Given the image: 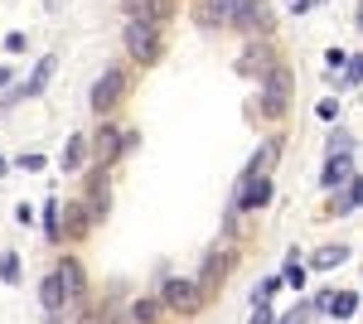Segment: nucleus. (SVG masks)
<instances>
[{
	"label": "nucleus",
	"mask_w": 363,
	"mask_h": 324,
	"mask_svg": "<svg viewBox=\"0 0 363 324\" xmlns=\"http://www.w3.org/2000/svg\"><path fill=\"white\" fill-rule=\"evenodd\" d=\"M87 296V271L78 257H63L44 281H39V305H44V315H63V310H73V305H83Z\"/></svg>",
	"instance_id": "f257e3e1"
},
{
	"label": "nucleus",
	"mask_w": 363,
	"mask_h": 324,
	"mask_svg": "<svg viewBox=\"0 0 363 324\" xmlns=\"http://www.w3.org/2000/svg\"><path fill=\"white\" fill-rule=\"evenodd\" d=\"M121 44H126V58L140 63V68H150V63L165 58V34H160L155 25H136V20H126V25H121Z\"/></svg>",
	"instance_id": "f03ea898"
},
{
	"label": "nucleus",
	"mask_w": 363,
	"mask_h": 324,
	"mask_svg": "<svg viewBox=\"0 0 363 324\" xmlns=\"http://www.w3.org/2000/svg\"><path fill=\"white\" fill-rule=\"evenodd\" d=\"M291 92H296V73L286 68V63H277L267 78H262V92H257V102H262V116L267 121H281L286 116V107H291Z\"/></svg>",
	"instance_id": "7ed1b4c3"
},
{
	"label": "nucleus",
	"mask_w": 363,
	"mask_h": 324,
	"mask_svg": "<svg viewBox=\"0 0 363 324\" xmlns=\"http://www.w3.org/2000/svg\"><path fill=\"white\" fill-rule=\"evenodd\" d=\"M126 87H131V78H126V68H121V63L102 68L97 82H92V92H87V107L97 111V116H107V111H116L121 102H126Z\"/></svg>",
	"instance_id": "20e7f679"
},
{
	"label": "nucleus",
	"mask_w": 363,
	"mask_h": 324,
	"mask_svg": "<svg viewBox=\"0 0 363 324\" xmlns=\"http://www.w3.org/2000/svg\"><path fill=\"white\" fill-rule=\"evenodd\" d=\"M155 300L165 305L169 315H199V310H203V291H199L194 276H165Z\"/></svg>",
	"instance_id": "39448f33"
},
{
	"label": "nucleus",
	"mask_w": 363,
	"mask_h": 324,
	"mask_svg": "<svg viewBox=\"0 0 363 324\" xmlns=\"http://www.w3.org/2000/svg\"><path fill=\"white\" fill-rule=\"evenodd\" d=\"M136 140H140V131H121V126H112V121H102V131L87 135V150H92V160L107 169V164L121 160L126 150H136Z\"/></svg>",
	"instance_id": "423d86ee"
},
{
	"label": "nucleus",
	"mask_w": 363,
	"mask_h": 324,
	"mask_svg": "<svg viewBox=\"0 0 363 324\" xmlns=\"http://www.w3.org/2000/svg\"><path fill=\"white\" fill-rule=\"evenodd\" d=\"M233 29L247 34V39H272L277 29V15H272V0H242L238 15H233Z\"/></svg>",
	"instance_id": "0eeeda50"
},
{
	"label": "nucleus",
	"mask_w": 363,
	"mask_h": 324,
	"mask_svg": "<svg viewBox=\"0 0 363 324\" xmlns=\"http://www.w3.org/2000/svg\"><path fill=\"white\" fill-rule=\"evenodd\" d=\"M54 63H58V54H44L39 63H34V73H29L25 82H15L5 97H0V107H15V102H34L44 87H49V78H54Z\"/></svg>",
	"instance_id": "6e6552de"
},
{
	"label": "nucleus",
	"mask_w": 363,
	"mask_h": 324,
	"mask_svg": "<svg viewBox=\"0 0 363 324\" xmlns=\"http://www.w3.org/2000/svg\"><path fill=\"white\" fill-rule=\"evenodd\" d=\"M121 15H126V20H136V25L165 29L169 15H174V0H121Z\"/></svg>",
	"instance_id": "1a4fd4ad"
},
{
	"label": "nucleus",
	"mask_w": 363,
	"mask_h": 324,
	"mask_svg": "<svg viewBox=\"0 0 363 324\" xmlns=\"http://www.w3.org/2000/svg\"><path fill=\"white\" fill-rule=\"evenodd\" d=\"M277 184L272 179H238V194H233V213H257L272 203Z\"/></svg>",
	"instance_id": "9d476101"
},
{
	"label": "nucleus",
	"mask_w": 363,
	"mask_h": 324,
	"mask_svg": "<svg viewBox=\"0 0 363 324\" xmlns=\"http://www.w3.org/2000/svg\"><path fill=\"white\" fill-rule=\"evenodd\" d=\"M92 228H97V223H92V213H87L83 199H68V203H58V233H63V238H73V242H78V238H87Z\"/></svg>",
	"instance_id": "9b49d317"
},
{
	"label": "nucleus",
	"mask_w": 363,
	"mask_h": 324,
	"mask_svg": "<svg viewBox=\"0 0 363 324\" xmlns=\"http://www.w3.org/2000/svg\"><path fill=\"white\" fill-rule=\"evenodd\" d=\"M281 58L272 54V44H267V39H252L247 49H242V58H238V73H247V78H267V73H272V68H277Z\"/></svg>",
	"instance_id": "f8f14e48"
},
{
	"label": "nucleus",
	"mask_w": 363,
	"mask_h": 324,
	"mask_svg": "<svg viewBox=\"0 0 363 324\" xmlns=\"http://www.w3.org/2000/svg\"><path fill=\"white\" fill-rule=\"evenodd\" d=\"M281 150H286V135H267L262 140V150L247 160V169H242V179H272V169H277Z\"/></svg>",
	"instance_id": "ddd939ff"
},
{
	"label": "nucleus",
	"mask_w": 363,
	"mask_h": 324,
	"mask_svg": "<svg viewBox=\"0 0 363 324\" xmlns=\"http://www.w3.org/2000/svg\"><path fill=\"white\" fill-rule=\"evenodd\" d=\"M238 5H242V0H199V5H194V20L203 29H233Z\"/></svg>",
	"instance_id": "4468645a"
},
{
	"label": "nucleus",
	"mask_w": 363,
	"mask_h": 324,
	"mask_svg": "<svg viewBox=\"0 0 363 324\" xmlns=\"http://www.w3.org/2000/svg\"><path fill=\"white\" fill-rule=\"evenodd\" d=\"M228 267H233V252H218V247H213V252L203 257V271L194 276V281H199V291H203V300H208L213 291H218V286H223Z\"/></svg>",
	"instance_id": "2eb2a0df"
},
{
	"label": "nucleus",
	"mask_w": 363,
	"mask_h": 324,
	"mask_svg": "<svg viewBox=\"0 0 363 324\" xmlns=\"http://www.w3.org/2000/svg\"><path fill=\"white\" fill-rule=\"evenodd\" d=\"M349 179H354V155H330L325 169H320V189L335 194V189H344Z\"/></svg>",
	"instance_id": "dca6fc26"
},
{
	"label": "nucleus",
	"mask_w": 363,
	"mask_h": 324,
	"mask_svg": "<svg viewBox=\"0 0 363 324\" xmlns=\"http://www.w3.org/2000/svg\"><path fill=\"white\" fill-rule=\"evenodd\" d=\"M87 155H92V150H87V135H68V140H63V155H58V164H63L68 174H78V169L87 164Z\"/></svg>",
	"instance_id": "f3484780"
},
{
	"label": "nucleus",
	"mask_w": 363,
	"mask_h": 324,
	"mask_svg": "<svg viewBox=\"0 0 363 324\" xmlns=\"http://www.w3.org/2000/svg\"><path fill=\"white\" fill-rule=\"evenodd\" d=\"M354 208H363V179H359V174H354L344 189H335V218L354 213Z\"/></svg>",
	"instance_id": "a211bd4d"
},
{
	"label": "nucleus",
	"mask_w": 363,
	"mask_h": 324,
	"mask_svg": "<svg viewBox=\"0 0 363 324\" xmlns=\"http://www.w3.org/2000/svg\"><path fill=\"white\" fill-rule=\"evenodd\" d=\"M349 262V242H325L315 257H310V267L315 271H330V267H344Z\"/></svg>",
	"instance_id": "6ab92c4d"
},
{
	"label": "nucleus",
	"mask_w": 363,
	"mask_h": 324,
	"mask_svg": "<svg viewBox=\"0 0 363 324\" xmlns=\"http://www.w3.org/2000/svg\"><path fill=\"white\" fill-rule=\"evenodd\" d=\"M160 315H165V305H160L155 296H140V300H131V324H155Z\"/></svg>",
	"instance_id": "aec40b11"
},
{
	"label": "nucleus",
	"mask_w": 363,
	"mask_h": 324,
	"mask_svg": "<svg viewBox=\"0 0 363 324\" xmlns=\"http://www.w3.org/2000/svg\"><path fill=\"white\" fill-rule=\"evenodd\" d=\"M20 276H25L20 252H0V281H5V286H20Z\"/></svg>",
	"instance_id": "412c9836"
},
{
	"label": "nucleus",
	"mask_w": 363,
	"mask_h": 324,
	"mask_svg": "<svg viewBox=\"0 0 363 324\" xmlns=\"http://www.w3.org/2000/svg\"><path fill=\"white\" fill-rule=\"evenodd\" d=\"M301 252H291V262H286V271H281V281L291 286V291H306V262H296Z\"/></svg>",
	"instance_id": "4be33fe9"
},
{
	"label": "nucleus",
	"mask_w": 363,
	"mask_h": 324,
	"mask_svg": "<svg viewBox=\"0 0 363 324\" xmlns=\"http://www.w3.org/2000/svg\"><path fill=\"white\" fill-rule=\"evenodd\" d=\"M339 82H349V87H359V82H363V54H349V58H344Z\"/></svg>",
	"instance_id": "5701e85b"
},
{
	"label": "nucleus",
	"mask_w": 363,
	"mask_h": 324,
	"mask_svg": "<svg viewBox=\"0 0 363 324\" xmlns=\"http://www.w3.org/2000/svg\"><path fill=\"white\" fill-rule=\"evenodd\" d=\"M281 286H286L281 276H267V281H262V286L252 291V305H272V300H277V291H281Z\"/></svg>",
	"instance_id": "b1692460"
},
{
	"label": "nucleus",
	"mask_w": 363,
	"mask_h": 324,
	"mask_svg": "<svg viewBox=\"0 0 363 324\" xmlns=\"http://www.w3.org/2000/svg\"><path fill=\"white\" fill-rule=\"evenodd\" d=\"M44 238H49V242H63V233H58V199L44 203Z\"/></svg>",
	"instance_id": "393cba45"
},
{
	"label": "nucleus",
	"mask_w": 363,
	"mask_h": 324,
	"mask_svg": "<svg viewBox=\"0 0 363 324\" xmlns=\"http://www.w3.org/2000/svg\"><path fill=\"white\" fill-rule=\"evenodd\" d=\"M330 155H354V135L335 131V135H330Z\"/></svg>",
	"instance_id": "a878e982"
},
{
	"label": "nucleus",
	"mask_w": 363,
	"mask_h": 324,
	"mask_svg": "<svg viewBox=\"0 0 363 324\" xmlns=\"http://www.w3.org/2000/svg\"><path fill=\"white\" fill-rule=\"evenodd\" d=\"M20 169H29V174H34V169H44V155H39V150H29V155H20Z\"/></svg>",
	"instance_id": "bb28decb"
},
{
	"label": "nucleus",
	"mask_w": 363,
	"mask_h": 324,
	"mask_svg": "<svg viewBox=\"0 0 363 324\" xmlns=\"http://www.w3.org/2000/svg\"><path fill=\"white\" fill-rule=\"evenodd\" d=\"M5 49H10V54H25V49H29V39L20 34V29H15V34H5Z\"/></svg>",
	"instance_id": "cd10ccee"
},
{
	"label": "nucleus",
	"mask_w": 363,
	"mask_h": 324,
	"mask_svg": "<svg viewBox=\"0 0 363 324\" xmlns=\"http://www.w3.org/2000/svg\"><path fill=\"white\" fill-rule=\"evenodd\" d=\"M15 223L29 228V223H34V208H29V203H15Z\"/></svg>",
	"instance_id": "c85d7f7f"
},
{
	"label": "nucleus",
	"mask_w": 363,
	"mask_h": 324,
	"mask_svg": "<svg viewBox=\"0 0 363 324\" xmlns=\"http://www.w3.org/2000/svg\"><path fill=\"white\" fill-rule=\"evenodd\" d=\"M315 111H320V121H335V116H339V102H320Z\"/></svg>",
	"instance_id": "c756f323"
},
{
	"label": "nucleus",
	"mask_w": 363,
	"mask_h": 324,
	"mask_svg": "<svg viewBox=\"0 0 363 324\" xmlns=\"http://www.w3.org/2000/svg\"><path fill=\"white\" fill-rule=\"evenodd\" d=\"M15 82V68H0V87H10Z\"/></svg>",
	"instance_id": "7c9ffc66"
},
{
	"label": "nucleus",
	"mask_w": 363,
	"mask_h": 324,
	"mask_svg": "<svg viewBox=\"0 0 363 324\" xmlns=\"http://www.w3.org/2000/svg\"><path fill=\"white\" fill-rule=\"evenodd\" d=\"M354 29H363V0L354 5Z\"/></svg>",
	"instance_id": "2f4dec72"
},
{
	"label": "nucleus",
	"mask_w": 363,
	"mask_h": 324,
	"mask_svg": "<svg viewBox=\"0 0 363 324\" xmlns=\"http://www.w3.org/2000/svg\"><path fill=\"white\" fill-rule=\"evenodd\" d=\"M5 174H10V160H5V155H0V179H5Z\"/></svg>",
	"instance_id": "473e14b6"
},
{
	"label": "nucleus",
	"mask_w": 363,
	"mask_h": 324,
	"mask_svg": "<svg viewBox=\"0 0 363 324\" xmlns=\"http://www.w3.org/2000/svg\"><path fill=\"white\" fill-rule=\"evenodd\" d=\"M277 324H301V320H296V315H291V320H277Z\"/></svg>",
	"instance_id": "72a5a7b5"
},
{
	"label": "nucleus",
	"mask_w": 363,
	"mask_h": 324,
	"mask_svg": "<svg viewBox=\"0 0 363 324\" xmlns=\"http://www.w3.org/2000/svg\"><path fill=\"white\" fill-rule=\"evenodd\" d=\"M306 5H310V10H315V5H325V0H306Z\"/></svg>",
	"instance_id": "f704fd0d"
}]
</instances>
